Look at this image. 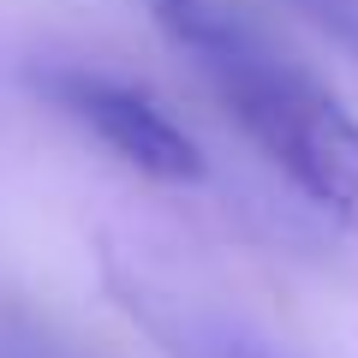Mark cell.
Returning <instances> with one entry per match:
<instances>
[{
  "label": "cell",
  "mask_w": 358,
  "mask_h": 358,
  "mask_svg": "<svg viewBox=\"0 0 358 358\" xmlns=\"http://www.w3.org/2000/svg\"><path fill=\"white\" fill-rule=\"evenodd\" d=\"M293 6H299V13H305L329 42H341V48L358 60V0H293Z\"/></svg>",
  "instance_id": "3"
},
{
  "label": "cell",
  "mask_w": 358,
  "mask_h": 358,
  "mask_svg": "<svg viewBox=\"0 0 358 358\" xmlns=\"http://www.w3.org/2000/svg\"><path fill=\"white\" fill-rule=\"evenodd\" d=\"M143 6L162 36L209 78L245 138L310 203L358 227V120L257 24H245L227 0H143Z\"/></svg>",
  "instance_id": "1"
},
{
  "label": "cell",
  "mask_w": 358,
  "mask_h": 358,
  "mask_svg": "<svg viewBox=\"0 0 358 358\" xmlns=\"http://www.w3.org/2000/svg\"><path fill=\"white\" fill-rule=\"evenodd\" d=\"M239 358H251V352H239Z\"/></svg>",
  "instance_id": "4"
},
{
  "label": "cell",
  "mask_w": 358,
  "mask_h": 358,
  "mask_svg": "<svg viewBox=\"0 0 358 358\" xmlns=\"http://www.w3.org/2000/svg\"><path fill=\"white\" fill-rule=\"evenodd\" d=\"M42 90L54 96L60 114H72L90 138H102L131 173L162 179V185H197L203 179V155L150 96L102 72H78V66H54L42 72Z\"/></svg>",
  "instance_id": "2"
}]
</instances>
